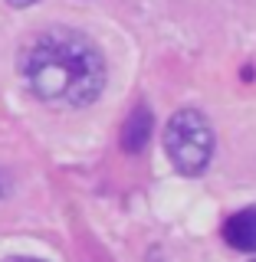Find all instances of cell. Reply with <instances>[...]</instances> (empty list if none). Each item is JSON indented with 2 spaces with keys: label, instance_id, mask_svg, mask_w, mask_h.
<instances>
[{
  "label": "cell",
  "instance_id": "5",
  "mask_svg": "<svg viewBox=\"0 0 256 262\" xmlns=\"http://www.w3.org/2000/svg\"><path fill=\"white\" fill-rule=\"evenodd\" d=\"M4 262H43V259H30V256H13V259H4Z\"/></svg>",
  "mask_w": 256,
  "mask_h": 262
},
{
  "label": "cell",
  "instance_id": "4",
  "mask_svg": "<svg viewBox=\"0 0 256 262\" xmlns=\"http://www.w3.org/2000/svg\"><path fill=\"white\" fill-rule=\"evenodd\" d=\"M148 138H151V108H148V105H138V108L128 115V121L122 125V147H125L128 154H138V151H145Z\"/></svg>",
  "mask_w": 256,
  "mask_h": 262
},
{
  "label": "cell",
  "instance_id": "6",
  "mask_svg": "<svg viewBox=\"0 0 256 262\" xmlns=\"http://www.w3.org/2000/svg\"><path fill=\"white\" fill-rule=\"evenodd\" d=\"M13 7H30V4H36V0H10Z\"/></svg>",
  "mask_w": 256,
  "mask_h": 262
},
{
  "label": "cell",
  "instance_id": "3",
  "mask_svg": "<svg viewBox=\"0 0 256 262\" xmlns=\"http://www.w3.org/2000/svg\"><path fill=\"white\" fill-rule=\"evenodd\" d=\"M220 233H224L227 246H233L240 252H256V207H243L233 216H227Z\"/></svg>",
  "mask_w": 256,
  "mask_h": 262
},
{
  "label": "cell",
  "instance_id": "1",
  "mask_svg": "<svg viewBox=\"0 0 256 262\" xmlns=\"http://www.w3.org/2000/svg\"><path fill=\"white\" fill-rule=\"evenodd\" d=\"M20 72L30 92L53 108H79L105 89V59L76 30H46L23 49Z\"/></svg>",
  "mask_w": 256,
  "mask_h": 262
},
{
  "label": "cell",
  "instance_id": "2",
  "mask_svg": "<svg viewBox=\"0 0 256 262\" xmlns=\"http://www.w3.org/2000/svg\"><path fill=\"white\" fill-rule=\"evenodd\" d=\"M164 151H168V161L174 164L178 174H204L213 154V128L204 118V112L181 108L171 115L168 128H164Z\"/></svg>",
  "mask_w": 256,
  "mask_h": 262
},
{
  "label": "cell",
  "instance_id": "7",
  "mask_svg": "<svg viewBox=\"0 0 256 262\" xmlns=\"http://www.w3.org/2000/svg\"><path fill=\"white\" fill-rule=\"evenodd\" d=\"M4 190H7V177L0 174V196H4Z\"/></svg>",
  "mask_w": 256,
  "mask_h": 262
}]
</instances>
